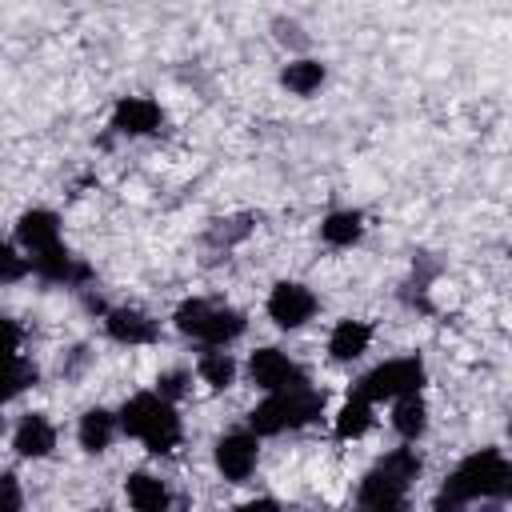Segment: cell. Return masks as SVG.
<instances>
[{"label":"cell","mask_w":512,"mask_h":512,"mask_svg":"<svg viewBox=\"0 0 512 512\" xmlns=\"http://www.w3.org/2000/svg\"><path fill=\"white\" fill-rule=\"evenodd\" d=\"M28 384H36V364L32 360H20V356L0 360V404L12 400L16 392H24Z\"/></svg>","instance_id":"18"},{"label":"cell","mask_w":512,"mask_h":512,"mask_svg":"<svg viewBox=\"0 0 512 512\" xmlns=\"http://www.w3.org/2000/svg\"><path fill=\"white\" fill-rule=\"evenodd\" d=\"M424 384V364L416 356H404V360H388L380 368H372L364 380H360V392L368 404L372 400H400V396H412L420 392Z\"/></svg>","instance_id":"4"},{"label":"cell","mask_w":512,"mask_h":512,"mask_svg":"<svg viewBox=\"0 0 512 512\" xmlns=\"http://www.w3.org/2000/svg\"><path fill=\"white\" fill-rule=\"evenodd\" d=\"M368 340H372V328L364 320H340L332 328V336H328V352L336 360H356L368 348Z\"/></svg>","instance_id":"13"},{"label":"cell","mask_w":512,"mask_h":512,"mask_svg":"<svg viewBox=\"0 0 512 512\" xmlns=\"http://www.w3.org/2000/svg\"><path fill=\"white\" fill-rule=\"evenodd\" d=\"M28 268H32V264H28V260H24V256H20L12 244H4V240H0V284L20 280Z\"/></svg>","instance_id":"25"},{"label":"cell","mask_w":512,"mask_h":512,"mask_svg":"<svg viewBox=\"0 0 512 512\" xmlns=\"http://www.w3.org/2000/svg\"><path fill=\"white\" fill-rule=\"evenodd\" d=\"M248 376H252V384H260V388H268V392H280V388L300 384L296 364H292L280 348H260V352H252V360H248Z\"/></svg>","instance_id":"7"},{"label":"cell","mask_w":512,"mask_h":512,"mask_svg":"<svg viewBox=\"0 0 512 512\" xmlns=\"http://www.w3.org/2000/svg\"><path fill=\"white\" fill-rule=\"evenodd\" d=\"M280 80H284V88H292L296 96H308V92L320 88V80H324V64H320V60H296V64L284 68Z\"/></svg>","instance_id":"21"},{"label":"cell","mask_w":512,"mask_h":512,"mask_svg":"<svg viewBox=\"0 0 512 512\" xmlns=\"http://www.w3.org/2000/svg\"><path fill=\"white\" fill-rule=\"evenodd\" d=\"M312 312H316V296H312L304 284L284 280V284H276L272 296H268V316H272L280 328H300L304 320H312Z\"/></svg>","instance_id":"5"},{"label":"cell","mask_w":512,"mask_h":512,"mask_svg":"<svg viewBox=\"0 0 512 512\" xmlns=\"http://www.w3.org/2000/svg\"><path fill=\"white\" fill-rule=\"evenodd\" d=\"M480 512H504V508H500V504H484Z\"/></svg>","instance_id":"31"},{"label":"cell","mask_w":512,"mask_h":512,"mask_svg":"<svg viewBox=\"0 0 512 512\" xmlns=\"http://www.w3.org/2000/svg\"><path fill=\"white\" fill-rule=\"evenodd\" d=\"M380 464H384L392 476H400L404 484H412V480L420 476V456H416L412 448H396V452H392V456H384Z\"/></svg>","instance_id":"24"},{"label":"cell","mask_w":512,"mask_h":512,"mask_svg":"<svg viewBox=\"0 0 512 512\" xmlns=\"http://www.w3.org/2000/svg\"><path fill=\"white\" fill-rule=\"evenodd\" d=\"M216 468L228 476V480H248L252 468H256V440L248 432H232L216 444Z\"/></svg>","instance_id":"8"},{"label":"cell","mask_w":512,"mask_h":512,"mask_svg":"<svg viewBox=\"0 0 512 512\" xmlns=\"http://www.w3.org/2000/svg\"><path fill=\"white\" fill-rule=\"evenodd\" d=\"M180 392H184V376H180V372L160 376V400H176Z\"/></svg>","instance_id":"28"},{"label":"cell","mask_w":512,"mask_h":512,"mask_svg":"<svg viewBox=\"0 0 512 512\" xmlns=\"http://www.w3.org/2000/svg\"><path fill=\"white\" fill-rule=\"evenodd\" d=\"M128 504L136 512H164L168 508V488L156 476L136 472V476H128Z\"/></svg>","instance_id":"14"},{"label":"cell","mask_w":512,"mask_h":512,"mask_svg":"<svg viewBox=\"0 0 512 512\" xmlns=\"http://www.w3.org/2000/svg\"><path fill=\"white\" fill-rule=\"evenodd\" d=\"M512 488V464L496 452V448H484L476 456H468L440 492L456 496V500H476V496H504Z\"/></svg>","instance_id":"2"},{"label":"cell","mask_w":512,"mask_h":512,"mask_svg":"<svg viewBox=\"0 0 512 512\" xmlns=\"http://www.w3.org/2000/svg\"><path fill=\"white\" fill-rule=\"evenodd\" d=\"M324 240L328 244H336V248H348V244H356L360 240V232H364V220H360V212H332L328 220H324Z\"/></svg>","instance_id":"20"},{"label":"cell","mask_w":512,"mask_h":512,"mask_svg":"<svg viewBox=\"0 0 512 512\" xmlns=\"http://www.w3.org/2000/svg\"><path fill=\"white\" fill-rule=\"evenodd\" d=\"M436 512H464V500H456V496L440 492V496H436Z\"/></svg>","instance_id":"29"},{"label":"cell","mask_w":512,"mask_h":512,"mask_svg":"<svg viewBox=\"0 0 512 512\" xmlns=\"http://www.w3.org/2000/svg\"><path fill=\"white\" fill-rule=\"evenodd\" d=\"M404 492H408V484L400 476H392L384 464H376L360 484V504L368 512H404Z\"/></svg>","instance_id":"6"},{"label":"cell","mask_w":512,"mask_h":512,"mask_svg":"<svg viewBox=\"0 0 512 512\" xmlns=\"http://www.w3.org/2000/svg\"><path fill=\"white\" fill-rule=\"evenodd\" d=\"M16 348H20V324L0 316V360L16 356Z\"/></svg>","instance_id":"27"},{"label":"cell","mask_w":512,"mask_h":512,"mask_svg":"<svg viewBox=\"0 0 512 512\" xmlns=\"http://www.w3.org/2000/svg\"><path fill=\"white\" fill-rule=\"evenodd\" d=\"M112 436H116V420H112V412L92 408V412L80 416V444H84L88 452H104V448L112 444Z\"/></svg>","instance_id":"16"},{"label":"cell","mask_w":512,"mask_h":512,"mask_svg":"<svg viewBox=\"0 0 512 512\" xmlns=\"http://www.w3.org/2000/svg\"><path fill=\"white\" fill-rule=\"evenodd\" d=\"M104 324H108V336L120 340V344H148V340H156V324L144 312H136V308H116V312H108Z\"/></svg>","instance_id":"12"},{"label":"cell","mask_w":512,"mask_h":512,"mask_svg":"<svg viewBox=\"0 0 512 512\" xmlns=\"http://www.w3.org/2000/svg\"><path fill=\"white\" fill-rule=\"evenodd\" d=\"M244 332V316L240 312H232V308H212L208 312V324H204V332H200V340H208V344H228V340H236Z\"/></svg>","instance_id":"19"},{"label":"cell","mask_w":512,"mask_h":512,"mask_svg":"<svg viewBox=\"0 0 512 512\" xmlns=\"http://www.w3.org/2000/svg\"><path fill=\"white\" fill-rule=\"evenodd\" d=\"M368 428H372V404L364 396H348L344 408H340V416H336V436L340 440H356Z\"/></svg>","instance_id":"17"},{"label":"cell","mask_w":512,"mask_h":512,"mask_svg":"<svg viewBox=\"0 0 512 512\" xmlns=\"http://www.w3.org/2000/svg\"><path fill=\"white\" fill-rule=\"evenodd\" d=\"M112 128L128 132V136H144V132H156L160 128V108L144 96H124L112 112Z\"/></svg>","instance_id":"9"},{"label":"cell","mask_w":512,"mask_h":512,"mask_svg":"<svg viewBox=\"0 0 512 512\" xmlns=\"http://www.w3.org/2000/svg\"><path fill=\"white\" fill-rule=\"evenodd\" d=\"M16 236L36 256V252H48V248L60 244V224H56L52 212H24L20 224H16Z\"/></svg>","instance_id":"10"},{"label":"cell","mask_w":512,"mask_h":512,"mask_svg":"<svg viewBox=\"0 0 512 512\" xmlns=\"http://www.w3.org/2000/svg\"><path fill=\"white\" fill-rule=\"evenodd\" d=\"M392 428H396L404 440H416V436L428 428V408H424L420 392H412V396H400V400H396V412H392Z\"/></svg>","instance_id":"15"},{"label":"cell","mask_w":512,"mask_h":512,"mask_svg":"<svg viewBox=\"0 0 512 512\" xmlns=\"http://www.w3.org/2000/svg\"><path fill=\"white\" fill-rule=\"evenodd\" d=\"M240 512H280V508H276L272 500H248V504H244Z\"/></svg>","instance_id":"30"},{"label":"cell","mask_w":512,"mask_h":512,"mask_svg":"<svg viewBox=\"0 0 512 512\" xmlns=\"http://www.w3.org/2000/svg\"><path fill=\"white\" fill-rule=\"evenodd\" d=\"M324 408V396L304 388V384H292V388H280L272 392L264 404H256L252 412V432L256 436H272L280 428H300L308 420H316Z\"/></svg>","instance_id":"3"},{"label":"cell","mask_w":512,"mask_h":512,"mask_svg":"<svg viewBox=\"0 0 512 512\" xmlns=\"http://www.w3.org/2000/svg\"><path fill=\"white\" fill-rule=\"evenodd\" d=\"M120 428H124L128 436H140V440L148 444V452H156V456H160V452H172L176 440H180V420H176L172 404L160 400V396H152V392H140V396H132V400L124 404Z\"/></svg>","instance_id":"1"},{"label":"cell","mask_w":512,"mask_h":512,"mask_svg":"<svg viewBox=\"0 0 512 512\" xmlns=\"http://www.w3.org/2000/svg\"><path fill=\"white\" fill-rule=\"evenodd\" d=\"M200 376H204L212 388H228L232 376H236V364H232L228 352H208V356L200 360Z\"/></svg>","instance_id":"23"},{"label":"cell","mask_w":512,"mask_h":512,"mask_svg":"<svg viewBox=\"0 0 512 512\" xmlns=\"http://www.w3.org/2000/svg\"><path fill=\"white\" fill-rule=\"evenodd\" d=\"M208 312H212V304H204V300H184V304L176 308V328H180L184 336H196V340H200V332H204V324H208Z\"/></svg>","instance_id":"22"},{"label":"cell","mask_w":512,"mask_h":512,"mask_svg":"<svg viewBox=\"0 0 512 512\" xmlns=\"http://www.w3.org/2000/svg\"><path fill=\"white\" fill-rule=\"evenodd\" d=\"M12 448L20 452V456H48L52 448H56V428L44 420V416H24L20 424H16V436H12Z\"/></svg>","instance_id":"11"},{"label":"cell","mask_w":512,"mask_h":512,"mask_svg":"<svg viewBox=\"0 0 512 512\" xmlns=\"http://www.w3.org/2000/svg\"><path fill=\"white\" fill-rule=\"evenodd\" d=\"M20 504H24L20 480H16L12 472H4V476H0V512H20Z\"/></svg>","instance_id":"26"}]
</instances>
